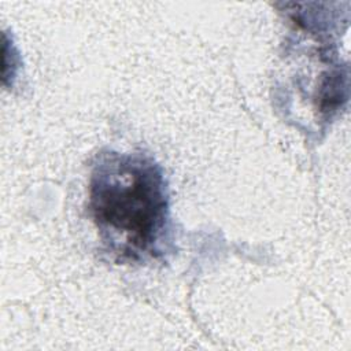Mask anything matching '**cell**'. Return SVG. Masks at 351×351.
<instances>
[{"label":"cell","instance_id":"cell-1","mask_svg":"<svg viewBox=\"0 0 351 351\" xmlns=\"http://www.w3.org/2000/svg\"><path fill=\"white\" fill-rule=\"evenodd\" d=\"M89 214L106 254L145 265L171 251L170 196L162 167L140 152H100L89 178Z\"/></svg>","mask_w":351,"mask_h":351}]
</instances>
